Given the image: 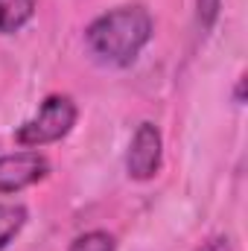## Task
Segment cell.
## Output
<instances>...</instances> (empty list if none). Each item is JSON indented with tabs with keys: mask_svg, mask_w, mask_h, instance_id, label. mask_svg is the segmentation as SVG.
<instances>
[{
	"mask_svg": "<svg viewBox=\"0 0 248 251\" xmlns=\"http://www.w3.org/2000/svg\"><path fill=\"white\" fill-rule=\"evenodd\" d=\"M85 38H88V47H91L94 56H99L108 64L125 67L149 44V38H152V15H149V9H143L137 3L111 9V12L99 15L88 26Z\"/></svg>",
	"mask_w": 248,
	"mask_h": 251,
	"instance_id": "cell-1",
	"label": "cell"
},
{
	"mask_svg": "<svg viewBox=\"0 0 248 251\" xmlns=\"http://www.w3.org/2000/svg\"><path fill=\"white\" fill-rule=\"evenodd\" d=\"M76 123V102L64 94H53L41 102L38 114L24 126H18L15 140L21 146H47L62 140Z\"/></svg>",
	"mask_w": 248,
	"mask_h": 251,
	"instance_id": "cell-2",
	"label": "cell"
},
{
	"mask_svg": "<svg viewBox=\"0 0 248 251\" xmlns=\"http://www.w3.org/2000/svg\"><path fill=\"white\" fill-rule=\"evenodd\" d=\"M164 158V140L155 123H140L131 134L128 152H125V170L134 181H149L158 176Z\"/></svg>",
	"mask_w": 248,
	"mask_h": 251,
	"instance_id": "cell-3",
	"label": "cell"
},
{
	"mask_svg": "<svg viewBox=\"0 0 248 251\" xmlns=\"http://www.w3.org/2000/svg\"><path fill=\"white\" fill-rule=\"evenodd\" d=\"M50 173V164L41 152H15L0 155V193H21V190L38 184Z\"/></svg>",
	"mask_w": 248,
	"mask_h": 251,
	"instance_id": "cell-4",
	"label": "cell"
},
{
	"mask_svg": "<svg viewBox=\"0 0 248 251\" xmlns=\"http://www.w3.org/2000/svg\"><path fill=\"white\" fill-rule=\"evenodd\" d=\"M35 15V0H0V32H18Z\"/></svg>",
	"mask_w": 248,
	"mask_h": 251,
	"instance_id": "cell-5",
	"label": "cell"
},
{
	"mask_svg": "<svg viewBox=\"0 0 248 251\" xmlns=\"http://www.w3.org/2000/svg\"><path fill=\"white\" fill-rule=\"evenodd\" d=\"M26 225V207L15 201H0V251L6 249Z\"/></svg>",
	"mask_w": 248,
	"mask_h": 251,
	"instance_id": "cell-6",
	"label": "cell"
},
{
	"mask_svg": "<svg viewBox=\"0 0 248 251\" xmlns=\"http://www.w3.org/2000/svg\"><path fill=\"white\" fill-rule=\"evenodd\" d=\"M70 251H117V243L108 231H88L70 243Z\"/></svg>",
	"mask_w": 248,
	"mask_h": 251,
	"instance_id": "cell-7",
	"label": "cell"
},
{
	"mask_svg": "<svg viewBox=\"0 0 248 251\" xmlns=\"http://www.w3.org/2000/svg\"><path fill=\"white\" fill-rule=\"evenodd\" d=\"M219 9H222V0H196V15H198V26L207 32L213 29L216 18H219Z\"/></svg>",
	"mask_w": 248,
	"mask_h": 251,
	"instance_id": "cell-8",
	"label": "cell"
},
{
	"mask_svg": "<svg viewBox=\"0 0 248 251\" xmlns=\"http://www.w3.org/2000/svg\"><path fill=\"white\" fill-rule=\"evenodd\" d=\"M196 251H219V243H207V246H201V249Z\"/></svg>",
	"mask_w": 248,
	"mask_h": 251,
	"instance_id": "cell-9",
	"label": "cell"
}]
</instances>
